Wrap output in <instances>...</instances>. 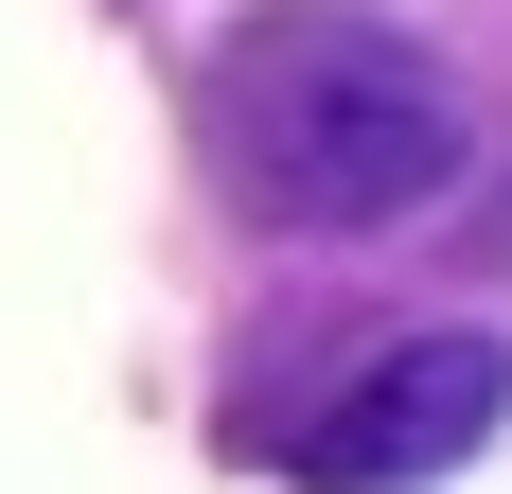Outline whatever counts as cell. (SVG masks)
I'll return each instance as SVG.
<instances>
[{
	"label": "cell",
	"instance_id": "obj_2",
	"mask_svg": "<svg viewBox=\"0 0 512 494\" xmlns=\"http://www.w3.org/2000/svg\"><path fill=\"white\" fill-rule=\"evenodd\" d=\"M495 406H512V353L495 336H389L371 371H336L318 406H265L248 459L265 477H336V494H389V477H442V459L495 442Z\"/></svg>",
	"mask_w": 512,
	"mask_h": 494
},
{
	"label": "cell",
	"instance_id": "obj_1",
	"mask_svg": "<svg viewBox=\"0 0 512 494\" xmlns=\"http://www.w3.org/2000/svg\"><path fill=\"white\" fill-rule=\"evenodd\" d=\"M195 142H212V177H230L265 230H389V212H424L460 177V89H442L389 18L265 0V18L212 36Z\"/></svg>",
	"mask_w": 512,
	"mask_h": 494
}]
</instances>
